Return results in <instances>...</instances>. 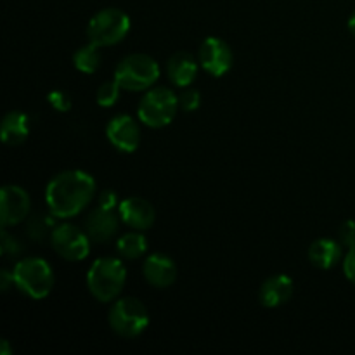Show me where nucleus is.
Returning a JSON list of instances; mask_svg holds the SVG:
<instances>
[{
  "mask_svg": "<svg viewBox=\"0 0 355 355\" xmlns=\"http://www.w3.org/2000/svg\"><path fill=\"white\" fill-rule=\"evenodd\" d=\"M12 276L17 290H21L33 300H42V298L49 297V293L54 288L52 267L38 257L19 260L14 266Z\"/></svg>",
  "mask_w": 355,
  "mask_h": 355,
  "instance_id": "nucleus-3",
  "label": "nucleus"
},
{
  "mask_svg": "<svg viewBox=\"0 0 355 355\" xmlns=\"http://www.w3.org/2000/svg\"><path fill=\"white\" fill-rule=\"evenodd\" d=\"M179 104L184 111H196L201 104V94L194 89L182 90L179 96Z\"/></svg>",
  "mask_w": 355,
  "mask_h": 355,
  "instance_id": "nucleus-24",
  "label": "nucleus"
},
{
  "mask_svg": "<svg viewBox=\"0 0 355 355\" xmlns=\"http://www.w3.org/2000/svg\"><path fill=\"white\" fill-rule=\"evenodd\" d=\"M73 64L78 71L85 73V75H92L99 69L101 66V52L99 45L89 42L87 45L80 47L78 51L73 54Z\"/></svg>",
  "mask_w": 355,
  "mask_h": 355,
  "instance_id": "nucleus-20",
  "label": "nucleus"
},
{
  "mask_svg": "<svg viewBox=\"0 0 355 355\" xmlns=\"http://www.w3.org/2000/svg\"><path fill=\"white\" fill-rule=\"evenodd\" d=\"M118 214H120L121 222L130 229H134V231H146V229L155 224L156 218V211L153 205L146 201L144 198L139 196L121 200L120 207H118Z\"/></svg>",
  "mask_w": 355,
  "mask_h": 355,
  "instance_id": "nucleus-12",
  "label": "nucleus"
},
{
  "mask_svg": "<svg viewBox=\"0 0 355 355\" xmlns=\"http://www.w3.org/2000/svg\"><path fill=\"white\" fill-rule=\"evenodd\" d=\"M127 281V269L120 259H104L96 260L87 272V286L96 300L107 304L116 300L121 293Z\"/></svg>",
  "mask_w": 355,
  "mask_h": 355,
  "instance_id": "nucleus-2",
  "label": "nucleus"
},
{
  "mask_svg": "<svg viewBox=\"0 0 355 355\" xmlns=\"http://www.w3.org/2000/svg\"><path fill=\"white\" fill-rule=\"evenodd\" d=\"M30 134V118L21 111H10L3 116L0 125V135H2L3 144L17 146L26 141Z\"/></svg>",
  "mask_w": 355,
  "mask_h": 355,
  "instance_id": "nucleus-18",
  "label": "nucleus"
},
{
  "mask_svg": "<svg viewBox=\"0 0 355 355\" xmlns=\"http://www.w3.org/2000/svg\"><path fill=\"white\" fill-rule=\"evenodd\" d=\"M10 349H9V342L7 340H2V355H9Z\"/></svg>",
  "mask_w": 355,
  "mask_h": 355,
  "instance_id": "nucleus-31",
  "label": "nucleus"
},
{
  "mask_svg": "<svg viewBox=\"0 0 355 355\" xmlns=\"http://www.w3.org/2000/svg\"><path fill=\"white\" fill-rule=\"evenodd\" d=\"M96 196V182L82 170H66L58 173L45 189L49 211L55 218H71L78 215Z\"/></svg>",
  "mask_w": 355,
  "mask_h": 355,
  "instance_id": "nucleus-1",
  "label": "nucleus"
},
{
  "mask_svg": "<svg viewBox=\"0 0 355 355\" xmlns=\"http://www.w3.org/2000/svg\"><path fill=\"white\" fill-rule=\"evenodd\" d=\"M343 272L350 283L355 284V248L349 250L347 255L343 257Z\"/></svg>",
  "mask_w": 355,
  "mask_h": 355,
  "instance_id": "nucleus-28",
  "label": "nucleus"
},
{
  "mask_svg": "<svg viewBox=\"0 0 355 355\" xmlns=\"http://www.w3.org/2000/svg\"><path fill=\"white\" fill-rule=\"evenodd\" d=\"M21 250H23V246H21L19 239H17L16 236L10 234V232H7V229L3 227L2 243H0V252H2L3 255H17Z\"/></svg>",
  "mask_w": 355,
  "mask_h": 355,
  "instance_id": "nucleus-25",
  "label": "nucleus"
},
{
  "mask_svg": "<svg viewBox=\"0 0 355 355\" xmlns=\"http://www.w3.org/2000/svg\"><path fill=\"white\" fill-rule=\"evenodd\" d=\"M114 80L121 89L130 92L149 90L159 78V64L148 54H130L118 62L114 69Z\"/></svg>",
  "mask_w": 355,
  "mask_h": 355,
  "instance_id": "nucleus-4",
  "label": "nucleus"
},
{
  "mask_svg": "<svg viewBox=\"0 0 355 355\" xmlns=\"http://www.w3.org/2000/svg\"><path fill=\"white\" fill-rule=\"evenodd\" d=\"M179 107V96L173 90L166 87H156V89H149L141 97L137 116L146 127L163 128L172 123Z\"/></svg>",
  "mask_w": 355,
  "mask_h": 355,
  "instance_id": "nucleus-5",
  "label": "nucleus"
},
{
  "mask_svg": "<svg viewBox=\"0 0 355 355\" xmlns=\"http://www.w3.org/2000/svg\"><path fill=\"white\" fill-rule=\"evenodd\" d=\"M120 83L116 82V80H107V82H104L103 85L97 89V94H96V99H97V104H99L101 107H111L116 104L118 97H120Z\"/></svg>",
  "mask_w": 355,
  "mask_h": 355,
  "instance_id": "nucleus-22",
  "label": "nucleus"
},
{
  "mask_svg": "<svg viewBox=\"0 0 355 355\" xmlns=\"http://www.w3.org/2000/svg\"><path fill=\"white\" fill-rule=\"evenodd\" d=\"M99 207L107 208V210H116L120 207V200H118V194L114 191L106 189L99 194Z\"/></svg>",
  "mask_w": 355,
  "mask_h": 355,
  "instance_id": "nucleus-27",
  "label": "nucleus"
},
{
  "mask_svg": "<svg viewBox=\"0 0 355 355\" xmlns=\"http://www.w3.org/2000/svg\"><path fill=\"white\" fill-rule=\"evenodd\" d=\"M120 215V214H118ZM114 210L107 208H96L85 220V232L96 243H106L113 238L120 229V220Z\"/></svg>",
  "mask_w": 355,
  "mask_h": 355,
  "instance_id": "nucleus-14",
  "label": "nucleus"
},
{
  "mask_svg": "<svg viewBox=\"0 0 355 355\" xmlns=\"http://www.w3.org/2000/svg\"><path fill=\"white\" fill-rule=\"evenodd\" d=\"M349 30H350V33L355 37V12L350 16V19H349Z\"/></svg>",
  "mask_w": 355,
  "mask_h": 355,
  "instance_id": "nucleus-30",
  "label": "nucleus"
},
{
  "mask_svg": "<svg viewBox=\"0 0 355 355\" xmlns=\"http://www.w3.org/2000/svg\"><path fill=\"white\" fill-rule=\"evenodd\" d=\"M340 243L342 246H345L347 250L355 248V222L354 220H345L340 225Z\"/></svg>",
  "mask_w": 355,
  "mask_h": 355,
  "instance_id": "nucleus-26",
  "label": "nucleus"
},
{
  "mask_svg": "<svg viewBox=\"0 0 355 355\" xmlns=\"http://www.w3.org/2000/svg\"><path fill=\"white\" fill-rule=\"evenodd\" d=\"M293 295V279L286 274L267 277L259 291V300L263 307L276 309L286 304Z\"/></svg>",
  "mask_w": 355,
  "mask_h": 355,
  "instance_id": "nucleus-16",
  "label": "nucleus"
},
{
  "mask_svg": "<svg viewBox=\"0 0 355 355\" xmlns=\"http://www.w3.org/2000/svg\"><path fill=\"white\" fill-rule=\"evenodd\" d=\"M198 68H200V61L191 52L179 51L170 55L166 62V75L173 85L186 89L196 80Z\"/></svg>",
  "mask_w": 355,
  "mask_h": 355,
  "instance_id": "nucleus-15",
  "label": "nucleus"
},
{
  "mask_svg": "<svg viewBox=\"0 0 355 355\" xmlns=\"http://www.w3.org/2000/svg\"><path fill=\"white\" fill-rule=\"evenodd\" d=\"M198 61L201 68L211 76H224L232 68L234 55L227 42L217 37H208L201 42Z\"/></svg>",
  "mask_w": 355,
  "mask_h": 355,
  "instance_id": "nucleus-9",
  "label": "nucleus"
},
{
  "mask_svg": "<svg viewBox=\"0 0 355 355\" xmlns=\"http://www.w3.org/2000/svg\"><path fill=\"white\" fill-rule=\"evenodd\" d=\"M309 260L318 269H331L342 260L343 250L342 243L329 238H319L309 246Z\"/></svg>",
  "mask_w": 355,
  "mask_h": 355,
  "instance_id": "nucleus-17",
  "label": "nucleus"
},
{
  "mask_svg": "<svg viewBox=\"0 0 355 355\" xmlns=\"http://www.w3.org/2000/svg\"><path fill=\"white\" fill-rule=\"evenodd\" d=\"M111 329L121 338H137L149 326V314L146 305L134 297L118 298L107 315Z\"/></svg>",
  "mask_w": 355,
  "mask_h": 355,
  "instance_id": "nucleus-6",
  "label": "nucleus"
},
{
  "mask_svg": "<svg viewBox=\"0 0 355 355\" xmlns=\"http://www.w3.org/2000/svg\"><path fill=\"white\" fill-rule=\"evenodd\" d=\"M118 255L125 260H137L142 259L148 252V239L142 232H127L121 236L116 243Z\"/></svg>",
  "mask_w": 355,
  "mask_h": 355,
  "instance_id": "nucleus-19",
  "label": "nucleus"
},
{
  "mask_svg": "<svg viewBox=\"0 0 355 355\" xmlns=\"http://www.w3.org/2000/svg\"><path fill=\"white\" fill-rule=\"evenodd\" d=\"M90 241L92 239L89 238V234L73 224L55 225L51 234L54 252L69 262H80L87 259L90 253Z\"/></svg>",
  "mask_w": 355,
  "mask_h": 355,
  "instance_id": "nucleus-8",
  "label": "nucleus"
},
{
  "mask_svg": "<svg viewBox=\"0 0 355 355\" xmlns=\"http://www.w3.org/2000/svg\"><path fill=\"white\" fill-rule=\"evenodd\" d=\"M47 101L55 111H59V113H66V111L71 110V97H69L64 90H52L47 96Z\"/></svg>",
  "mask_w": 355,
  "mask_h": 355,
  "instance_id": "nucleus-23",
  "label": "nucleus"
},
{
  "mask_svg": "<svg viewBox=\"0 0 355 355\" xmlns=\"http://www.w3.org/2000/svg\"><path fill=\"white\" fill-rule=\"evenodd\" d=\"M51 217H54V215H33V217L28 218V234L37 239V241L51 236L55 227L54 220Z\"/></svg>",
  "mask_w": 355,
  "mask_h": 355,
  "instance_id": "nucleus-21",
  "label": "nucleus"
},
{
  "mask_svg": "<svg viewBox=\"0 0 355 355\" xmlns=\"http://www.w3.org/2000/svg\"><path fill=\"white\" fill-rule=\"evenodd\" d=\"M30 215V196L19 186H3L0 193V222L2 227L17 225Z\"/></svg>",
  "mask_w": 355,
  "mask_h": 355,
  "instance_id": "nucleus-10",
  "label": "nucleus"
},
{
  "mask_svg": "<svg viewBox=\"0 0 355 355\" xmlns=\"http://www.w3.org/2000/svg\"><path fill=\"white\" fill-rule=\"evenodd\" d=\"M106 137L121 153H134L141 142L139 123L128 114H118L106 125Z\"/></svg>",
  "mask_w": 355,
  "mask_h": 355,
  "instance_id": "nucleus-11",
  "label": "nucleus"
},
{
  "mask_svg": "<svg viewBox=\"0 0 355 355\" xmlns=\"http://www.w3.org/2000/svg\"><path fill=\"white\" fill-rule=\"evenodd\" d=\"M146 281L155 288H170L177 279V266L165 253H151L142 263Z\"/></svg>",
  "mask_w": 355,
  "mask_h": 355,
  "instance_id": "nucleus-13",
  "label": "nucleus"
},
{
  "mask_svg": "<svg viewBox=\"0 0 355 355\" xmlns=\"http://www.w3.org/2000/svg\"><path fill=\"white\" fill-rule=\"evenodd\" d=\"M128 30H130V17L116 7H107L94 14L92 19L89 21L87 37L89 42L99 47H110L120 44L127 37Z\"/></svg>",
  "mask_w": 355,
  "mask_h": 355,
  "instance_id": "nucleus-7",
  "label": "nucleus"
},
{
  "mask_svg": "<svg viewBox=\"0 0 355 355\" xmlns=\"http://www.w3.org/2000/svg\"><path fill=\"white\" fill-rule=\"evenodd\" d=\"M10 283L14 284V276H12V272H9V270H2V272H0V286H2V290H3V291L9 290Z\"/></svg>",
  "mask_w": 355,
  "mask_h": 355,
  "instance_id": "nucleus-29",
  "label": "nucleus"
}]
</instances>
